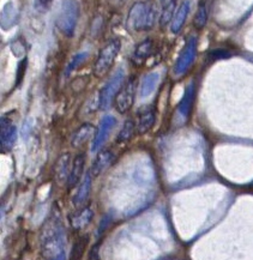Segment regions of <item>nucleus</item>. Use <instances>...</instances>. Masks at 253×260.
I'll list each match as a JSON object with an SVG mask.
<instances>
[{
    "label": "nucleus",
    "mask_w": 253,
    "mask_h": 260,
    "mask_svg": "<svg viewBox=\"0 0 253 260\" xmlns=\"http://www.w3.org/2000/svg\"><path fill=\"white\" fill-rule=\"evenodd\" d=\"M92 174L90 171L86 172L84 178L82 179V181L79 182V186L76 191L75 196L72 198V204L76 208H82L83 205L85 204L86 201H88L89 194H90L91 191V185H92Z\"/></svg>",
    "instance_id": "obj_9"
},
{
    "label": "nucleus",
    "mask_w": 253,
    "mask_h": 260,
    "mask_svg": "<svg viewBox=\"0 0 253 260\" xmlns=\"http://www.w3.org/2000/svg\"><path fill=\"white\" fill-rule=\"evenodd\" d=\"M136 92H137V81L135 77H131L128 82L124 83L115 96L114 106L116 112L120 114H126L135 103Z\"/></svg>",
    "instance_id": "obj_5"
},
{
    "label": "nucleus",
    "mask_w": 253,
    "mask_h": 260,
    "mask_svg": "<svg viewBox=\"0 0 253 260\" xmlns=\"http://www.w3.org/2000/svg\"><path fill=\"white\" fill-rule=\"evenodd\" d=\"M189 11H191V2L189 0H184L176 9L174 18H173L171 23V31L173 34H179L181 31L186 21H187Z\"/></svg>",
    "instance_id": "obj_10"
},
{
    "label": "nucleus",
    "mask_w": 253,
    "mask_h": 260,
    "mask_svg": "<svg viewBox=\"0 0 253 260\" xmlns=\"http://www.w3.org/2000/svg\"><path fill=\"white\" fill-rule=\"evenodd\" d=\"M152 49H154V42L151 39H145L136 47L132 55V61L136 65H141L146 59L150 58Z\"/></svg>",
    "instance_id": "obj_15"
},
{
    "label": "nucleus",
    "mask_w": 253,
    "mask_h": 260,
    "mask_svg": "<svg viewBox=\"0 0 253 260\" xmlns=\"http://www.w3.org/2000/svg\"><path fill=\"white\" fill-rule=\"evenodd\" d=\"M86 59H88V53L86 52L78 53V54H76L72 58L71 61H70L68 68H66V75H70L72 71H75V70L79 68V66H81Z\"/></svg>",
    "instance_id": "obj_23"
},
{
    "label": "nucleus",
    "mask_w": 253,
    "mask_h": 260,
    "mask_svg": "<svg viewBox=\"0 0 253 260\" xmlns=\"http://www.w3.org/2000/svg\"><path fill=\"white\" fill-rule=\"evenodd\" d=\"M160 81V73L151 72L148 73L144 78L142 79L141 86H139V95L141 98H148L152 94V91L156 89V85Z\"/></svg>",
    "instance_id": "obj_18"
},
{
    "label": "nucleus",
    "mask_w": 253,
    "mask_h": 260,
    "mask_svg": "<svg viewBox=\"0 0 253 260\" xmlns=\"http://www.w3.org/2000/svg\"><path fill=\"white\" fill-rule=\"evenodd\" d=\"M16 141V127L11 125V122L6 121L5 126L3 124L2 127V150L8 151L12 148L13 143Z\"/></svg>",
    "instance_id": "obj_20"
},
{
    "label": "nucleus",
    "mask_w": 253,
    "mask_h": 260,
    "mask_svg": "<svg viewBox=\"0 0 253 260\" xmlns=\"http://www.w3.org/2000/svg\"><path fill=\"white\" fill-rule=\"evenodd\" d=\"M85 162H86V156L84 152H81L73 158L71 171H70L68 181H66V186H68L69 189H71L76 186L79 185V182L82 181V179L84 178L85 173Z\"/></svg>",
    "instance_id": "obj_7"
},
{
    "label": "nucleus",
    "mask_w": 253,
    "mask_h": 260,
    "mask_svg": "<svg viewBox=\"0 0 253 260\" xmlns=\"http://www.w3.org/2000/svg\"><path fill=\"white\" fill-rule=\"evenodd\" d=\"M115 124H116V120L114 119V116L112 115L105 116V118L101 120L99 131L95 133V138H94V142H92L91 151H98V150L101 148L103 143L107 141L109 133H111Z\"/></svg>",
    "instance_id": "obj_8"
},
{
    "label": "nucleus",
    "mask_w": 253,
    "mask_h": 260,
    "mask_svg": "<svg viewBox=\"0 0 253 260\" xmlns=\"http://www.w3.org/2000/svg\"><path fill=\"white\" fill-rule=\"evenodd\" d=\"M120 49L121 41L119 39H113L103 46L95 60L94 68H92V75L96 78H102L103 76L107 75L113 64H114Z\"/></svg>",
    "instance_id": "obj_3"
},
{
    "label": "nucleus",
    "mask_w": 253,
    "mask_h": 260,
    "mask_svg": "<svg viewBox=\"0 0 253 260\" xmlns=\"http://www.w3.org/2000/svg\"><path fill=\"white\" fill-rule=\"evenodd\" d=\"M125 79V71L124 69H118L113 73V76L108 79L105 86L100 91V99H99V107L101 111H106L111 107L112 102L115 100L116 94L121 86L124 85Z\"/></svg>",
    "instance_id": "obj_4"
},
{
    "label": "nucleus",
    "mask_w": 253,
    "mask_h": 260,
    "mask_svg": "<svg viewBox=\"0 0 253 260\" xmlns=\"http://www.w3.org/2000/svg\"><path fill=\"white\" fill-rule=\"evenodd\" d=\"M155 112L154 109L146 108L142 111L138 115V120L136 122V129H137L138 135H145L152 128L155 124Z\"/></svg>",
    "instance_id": "obj_14"
},
{
    "label": "nucleus",
    "mask_w": 253,
    "mask_h": 260,
    "mask_svg": "<svg viewBox=\"0 0 253 260\" xmlns=\"http://www.w3.org/2000/svg\"><path fill=\"white\" fill-rule=\"evenodd\" d=\"M79 13V4L77 0H64L56 15V26L66 38H72L77 25Z\"/></svg>",
    "instance_id": "obj_2"
},
{
    "label": "nucleus",
    "mask_w": 253,
    "mask_h": 260,
    "mask_svg": "<svg viewBox=\"0 0 253 260\" xmlns=\"http://www.w3.org/2000/svg\"><path fill=\"white\" fill-rule=\"evenodd\" d=\"M210 16V2L209 0H201L198 4L197 12L195 16V25L197 29H203L209 21Z\"/></svg>",
    "instance_id": "obj_19"
},
{
    "label": "nucleus",
    "mask_w": 253,
    "mask_h": 260,
    "mask_svg": "<svg viewBox=\"0 0 253 260\" xmlns=\"http://www.w3.org/2000/svg\"><path fill=\"white\" fill-rule=\"evenodd\" d=\"M89 242H90V236L88 234L79 235L76 241L73 242L71 252H70L69 260H82L85 254L86 248H88Z\"/></svg>",
    "instance_id": "obj_16"
},
{
    "label": "nucleus",
    "mask_w": 253,
    "mask_h": 260,
    "mask_svg": "<svg viewBox=\"0 0 253 260\" xmlns=\"http://www.w3.org/2000/svg\"><path fill=\"white\" fill-rule=\"evenodd\" d=\"M53 0H34V6L39 12H46L51 8Z\"/></svg>",
    "instance_id": "obj_25"
},
{
    "label": "nucleus",
    "mask_w": 253,
    "mask_h": 260,
    "mask_svg": "<svg viewBox=\"0 0 253 260\" xmlns=\"http://www.w3.org/2000/svg\"><path fill=\"white\" fill-rule=\"evenodd\" d=\"M71 155L70 152H65L59 156V158L56 159L54 165V178L55 181L58 183H66L70 174V171H71Z\"/></svg>",
    "instance_id": "obj_11"
},
{
    "label": "nucleus",
    "mask_w": 253,
    "mask_h": 260,
    "mask_svg": "<svg viewBox=\"0 0 253 260\" xmlns=\"http://www.w3.org/2000/svg\"><path fill=\"white\" fill-rule=\"evenodd\" d=\"M176 0H168L166 3V5L163 6L161 15H160L159 18V24L161 28H166L169 23H172L173 18H174V15L176 12Z\"/></svg>",
    "instance_id": "obj_21"
},
{
    "label": "nucleus",
    "mask_w": 253,
    "mask_h": 260,
    "mask_svg": "<svg viewBox=\"0 0 253 260\" xmlns=\"http://www.w3.org/2000/svg\"><path fill=\"white\" fill-rule=\"evenodd\" d=\"M197 38H196V36H191V38L186 41L184 48L181 49L180 54H179L178 59H176L175 61L174 73L176 76L182 75V73H185L189 68H191L193 61L196 60V56H197Z\"/></svg>",
    "instance_id": "obj_6"
},
{
    "label": "nucleus",
    "mask_w": 253,
    "mask_h": 260,
    "mask_svg": "<svg viewBox=\"0 0 253 260\" xmlns=\"http://www.w3.org/2000/svg\"><path fill=\"white\" fill-rule=\"evenodd\" d=\"M126 2H128V0H108V3L113 6V8H120V6L124 5Z\"/></svg>",
    "instance_id": "obj_27"
},
{
    "label": "nucleus",
    "mask_w": 253,
    "mask_h": 260,
    "mask_svg": "<svg viewBox=\"0 0 253 260\" xmlns=\"http://www.w3.org/2000/svg\"><path fill=\"white\" fill-rule=\"evenodd\" d=\"M136 132H137V129H136V122L132 119H128L124 122V125H122L120 131H119L118 136H116V143L125 144V143L131 141Z\"/></svg>",
    "instance_id": "obj_22"
},
{
    "label": "nucleus",
    "mask_w": 253,
    "mask_h": 260,
    "mask_svg": "<svg viewBox=\"0 0 253 260\" xmlns=\"http://www.w3.org/2000/svg\"><path fill=\"white\" fill-rule=\"evenodd\" d=\"M157 8L151 2H137L130 9L126 25L133 31H148L157 22Z\"/></svg>",
    "instance_id": "obj_1"
},
{
    "label": "nucleus",
    "mask_w": 253,
    "mask_h": 260,
    "mask_svg": "<svg viewBox=\"0 0 253 260\" xmlns=\"http://www.w3.org/2000/svg\"><path fill=\"white\" fill-rule=\"evenodd\" d=\"M92 217H94V211H92V209L90 206H85V208H83L81 211L73 213L70 222H71V225L73 228L78 231V229H82L88 225Z\"/></svg>",
    "instance_id": "obj_17"
},
{
    "label": "nucleus",
    "mask_w": 253,
    "mask_h": 260,
    "mask_svg": "<svg viewBox=\"0 0 253 260\" xmlns=\"http://www.w3.org/2000/svg\"><path fill=\"white\" fill-rule=\"evenodd\" d=\"M99 246L96 245L94 248L90 251V256H89V260H99V253H98Z\"/></svg>",
    "instance_id": "obj_28"
},
{
    "label": "nucleus",
    "mask_w": 253,
    "mask_h": 260,
    "mask_svg": "<svg viewBox=\"0 0 253 260\" xmlns=\"http://www.w3.org/2000/svg\"><path fill=\"white\" fill-rule=\"evenodd\" d=\"M229 53L227 51H222V49H218V51H215L211 53V58L212 59H222L228 56Z\"/></svg>",
    "instance_id": "obj_26"
},
{
    "label": "nucleus",
    "mask_w": 253,
    "mask_h": 260,
    "mask_svg": "<svg viewBox=\"0 0 253 260\" xmlns=\"http://www.w3.org/2000/svg\"><path fill=\"white\" fill-rule=\"evenodd\" d=\"M113 159H114V154H113L111 150H102V151H100L91 165L90 173L92 176L98 178V176L101 175L112 165Z\"/></svg>",
    "instance_id": "obj_12"
},
{
    "label": "nucleus",
    "mask_w": 253,
    "mask_h": 260,
    "mask_svg": "<svg viewBox=\"0 0 253 260\" xmlns=\"http://www.w3.org/2000/svg\"><path fill=\"white\" fill-rule=\"evenodd\" d=\"M95 127L94 125L90 122H84L79 127L72 133L71 136V146L72 148H81L82 145H84L89 139L94 136Z\"/></svg>",
    "instance_id": "obj_13"
},
{
    "label": "nucleus",
    "mask_w": 253,
    "mask_h": 260,
    "mask_svg": "<svg viewBox=\"0 0 253 260\" xmlns=\"http://www.w3.org/2000/svg\"><path fill=\"white\" fill-rule=\"evenodd\" d=\"M192 98H193V84L189 85L187 90H186V94L184 96V100H182V102H181L180 111L182 113V115L187 114L189 106H191V102H192Z\"/></svg>",
    "instance_id": "obj_24"
}]
</instances>
